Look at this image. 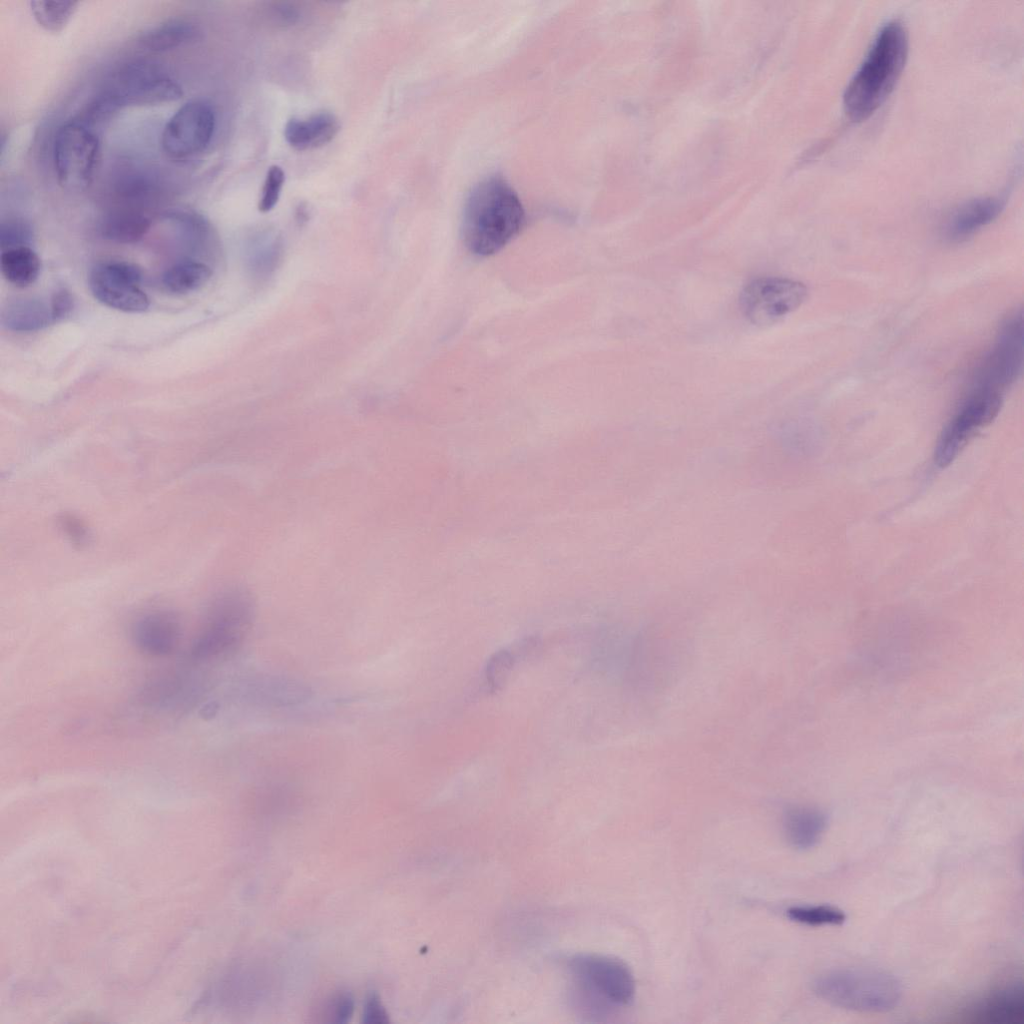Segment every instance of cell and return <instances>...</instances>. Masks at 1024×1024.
<instances>
[{"label":"cell","instance_id":"6da1fadb","mask_svg":"<svg viewBox=\"0 0 1024 1024\" xmlns=\"http://www.w3.org/2000/svg\"><path fill=\"white\" fill-rule=\"evenodd\" d=\"M525 222L521 201L498 175L476 184L464 206L462 233L465 245L476 255L488 256L501 250Z\"/></svg>","mask_w":1024,"mask_h":1024},{"label":"cell","instance_id":"7a4b0ae2","mask_svg":"<svg viewBox=\"0 0 1024 1024\" xmlns=\"http://www.w3.org/2000/svg\"><path fill=\"white\" fill-rule=\"evenodd\" d=\"M908 54L904 24L894 19L878 32L843 96L846 114L853 121L868 118L886 100L899 79Z\"/></svg>","mask_w":1024,"mask_h":1024},{"label":"cell","instance_id":"3957f363","mask_svg":"<svg viewBox=\"0 0 1024 1024\" xmlns=\"http://www.w3.org/2000/svg\"><path fill=\"white\" fill-rule=\"evenodd\" d=\"M814 991L834 1006L869 1013L893 1009L902 994L901 984L894 975L860 968L829 971L815 981Z\"/></svg>","mask_w":1024,"mask_h":1024},{"label":"cell","instance_id":"277c9868","mask_svg":"<svg viewBox=\"0 0 1024 1024\" xmlns=\"http://www.w3.org/2000/svg\"><path fill=\"white\" fill-rule=\"evenodd\" d=\"M568 970L580 996L598 1013L627 1007L634 999L633 974L620 960L579 955L569 960Z\"/></svg>","mask_w":1024,"mask_h":1024},{"label":"cell","instance_id":"5b68a950","mask_svg":"<svg viewBox=\"0 0 1024 1024\" xmlns=\"http://www.w3.org/2000/svg\"><path fill=\"white\" fill-rule=\"evenodd\" d=\"M183 94L179 83L158 65L143 60L120 66L99 94L116 111L129 106L171 102Z\"/></svg>","mask_w":1024,"mask_h":1024},{"label":"cell","instance_id":"8992f818","mask_svg":"<svg viewBox=\"0 0 1024 1024\" xmlns=\"http://www.w3.org/2000/svg\"><path fill=\"white\" fill-rule=\"evenodd\" d=\"M99 154V139L79 119L59 127L53 142V162L59 185L83 190L92 182Z\"/></svg>","mask_w":1024,"mask_h":1024},{"label":"cell","instance_id":"52a82bcc","mask_svg":"<svg viewBox=\"0 0 1024 1024\" xmlns=\"http://www.w3.org/2000/svg\"><path fill=\"white\" fill-rule=\"evenodd\" d=\"M252 613V603L243 593H232L221 598L194 640L192 656L207 660L234 651L250 627Z\"/></svg>","mask_w":1024,"mask_h":1024},{"label":"cell","instance_id":"ba28073f","mask_svg":"<svg viewBox=\"0 0 1024 1024\" xmlns=\"http://www.w3.org/2000/svg\"><path fill=\"white\" fill-rule=\"evenodd\" d=\"M1003 395L971 389L944 427L935 449L934 462L946 467L963 448L998 415Z\"/></svg>","mask_w":1024,"mask_h":1024},{"label":"cell","instance_id":"9c48e42d","mask_svg":"<svg viewBox=\"0 0 1024 1024\" xmlns=\"http://www.w3.org/2000/svg\"><path fill=\"white\" fill-rule=\"evenodd\" d=\"M1023 365V315L1015 311L1002 323L991 350L974 373L973 389L1004 396L1015 382Z\"/></svg>","mask_w":1024,"mask_h":1024},{"label":"cell","instance_id":"30bf717a","mask_svg":"<svg viewBox=\"0 0 1024 1024\" xmlns=\"http://www.w3.org/2000/svg\"><path fill=\"white\" fill-rule=\"evenodd\" d=\"M807 287L794 279L761 276L750 280L739 297L744 316L759 326L771 325L799 308L807 297Z\"/></svg>","mask_w":1024,"mask_h":1024},{"label":"cell","instance_id":"8fae6325","mask_svg":"<svg viewBox=\"0 0 1024 1024\" xmlns=\"http://www.w3.org/2000/svg\"><path fill=\"white\" fill-rule=\"evenodd\" d=\"M215 113L203 100H191L169 118L161 135V146L171 159L184 160L206 149L215 131Z\"/></svg>","mask_w":1024,"mask_h":1024},{"label":"cell","instance_id":"7c38bea8","mask_svg":"<svg viewBox=\"0 0 1024 1024\" xmlns=\"http://www.w3.org/2000/svg\"><path fill=\"white\" fill-rule=\"evenodd\" d=\"M142 270L128 261L111 260L96 264L89 275L93 296L102 304L123 312L147 310L149 298L140 288Z\"/></svg>","mask_w":1024,"mask_h":1024},{"label":"cell","instance_id":"4fadbf2b","mask_svg":"<svg viewBox=\"0 0 1024 1024\" xmlns=\"http://www.w3.org/2000/svg\"><path fill=\"white\" fill-rule=\"evenodd\" d=\"M960 1021L972 1024H1021L1024 1019V994L1021 986L1009 984L991 990L964 1008Z\"/></svg>","mask_w":1024,"mask_h":1024},{"label":"cell","instance_id":"5bb4252c","mask_svg":"<svg viewBox=\"0 0 1024 1024\" xmlns=\"http://www.w3.org/2000/svg\"><path fill=\"white\" fill-rule=\"evenodd\" d=\"M1002 196L979 197L962 203L947 217L944 235L950 241H962L991 223L1005 206Z\"/></svg>","mask_w":1024,"mask_h":1024},{"label":"cell","instance_id":"9a60e30c","mask_svg":"<svg viewBox=\"0 0 1024 1024\" xmlns=\"http://www.w3.org/2000/svg\"><path fill=\"white\" fill-rule=\"evenodd\" d=\"M132 637L136 646L144 653L163 656L175 649L180 637V627L172 614L152 612L136 621Z\"/></svg>","mask_w":1024,"mask_h":1024},{"label":"cell","instance_id":"2e32d148","mask_svg":"<svg viewBox=\"0 0 1024 1024\" xmlns=\"http://www.w3.org/2000/svg\"><path fill=\"white\" fill-rule=\"evenodd\" d=\"M340 129L338 119L331 113L320 112L306 118H292L284 128L287 143L304 151L329 143Z\"/></svg>","mask_w":1024,"mask_h":1024},{"label":"cell","instance_id":"e0dca14e","mask_svg":"<svg viewBox=\"0 0 1024 1024\" xmlns=\"http://www.w3.org/2000/svg\"><path fill=\"white\" fill-rule=\"evenodd\" d=\"M827 826L825 814L817 808L795 806L784 815L783 827L786 839L796 849L814 847L822 838Z\"/></svg>","mask_w":1024,"mask_h":1024},{"label":"cell","instance_id":"ac0fdd59","mask_svg":"<svg viewBox=\"0 0 1024 1024\" xmlns=\"http://www.w3.org/2000/svg\"><path fill=\"white\" fill-rule=\"evenodd\" d=\"M2 325L12 331H37L54 323L50 303L20 298L8 302L1 311Z\"/></svg>","mask_w":1024,"mask_h":1024},{"label":"cell","instance_id":"d6986e66","mask_svg":"<svg viewBox=\"0 0 1024 1024\" xmlns=\"http://www.w3.org/2000/svg\"><path fill=\"white\" fill-rule=\"evenodd\" d=\"M150 219L140 210L123 207L109 212L101 223L104 238L121 244L138 242L149 231Z\"/></svg>","mask_w":1024,"mask_h":1024},{"label":"cell","instance_id":"ffe728a7","mask_svg":"<svg viewBox=\"0 0 1024 1024\" xmlns=\"http://www.w3.org/2000/svg\"><path fill=\"white\" fill-rule=\"evenodd\" d=\"M199 26L187 19H172L147 30L140 38L145 49L166 52L197 40Z\"/></svg>","mask_w":1024,"mask_h":1024},{"label":"cell","instance_id":"44dd1931","mask_svg":"<svg viewBox=\"0 0 1024 1024\" xmlns=\"http://www.w3.org/2000/svg\"><path fill=\"white\" fill-rule=\"evenodd\" d=\"M0 262L3 276L20 288L33 284L41 269V261L31 247L2 251Z\"/></svg>","mask_w":1024,"mask_h":1024},{"label":"cell","instance_id":"7402d4cb","mask_svg":"<svg viewBox=\"0 0 1024 1024\" xmlns=\"http://www.w3.org/2000/svg\"><path fill=\"white\" fill-rule=\"evenodd\" d=\"M211 274L205 263L185 260L170 266L163 273L161 282L164 289L172 294H187L202 287Z\"/></svg>","mask_w":1024,"mask_h":1024},{"label":"cell","instance_id":"603a6c76","mask_svg":"<svg viewBox=\"0 0 1024 1024\" xmlns=\"http://www.w3.org/2000/svg\"><path fill=\"white\" fill-rule=\"evenodd\" d=\"M29 5L38 25L48 32L57 33L66 27L79 2L33 0Z\"/></svg>","mask_w":1024,"mask_h":1024},{"label":"cell","instance_id":"cb8c5ba5","mask_svg":"<svg viewBox=\"0 0 1024 1024\" xmlns=\"http://www.w3.org/2000/svg\"><path fill=\"white\" fill-rule=\"evenodd\" d=\"M787 916L807 926L841 925L846 920L842 910L829 905L793 906L787 910Z\"/></svg>","mask_w":1024,"mask_h":1024},{"label":"cell","instance_id":"d4e9b609","mask_svg":"<svg viewBox=\"0 0 1024 1024\" xmlns=\"http://www.w3.org/2000/svg\"><path fill=\"white\" fill-rule=\"evenodd\" d=\"M116 193L126 204L137 205L146 202L156 194V184L148 176L129 173L116 183Z\"/></svg>","mask_w":1024,"mask_h":1024},{"label":"cell","instance_id":"484cf974","mask_svg":"<svg viewBox=\"0 0 1024 1024\" xmlns=\"http://www.w3.org/2000/svg\"><path fill=\"white\" fill-rule=\"evenodd\" d=\"M515 656L509 649L495 652L487 661L484 676L491 691H497L506 683L515 663Z\"/></svg>","mask_w":1024,"mask_h":1024},{"label":"cell","instance_id":"4316f807","mask_svg":"<svg viewBox=\"0 0 1024 1024\" xmlns=\"http://www.w3.org/2000/svg\"><path fill=\"white\" fill-rule=\"evenodd\" d=\"M33 240L34 233L32 227L25 220L13 218L1 223V251L19 247H31Z\"/></svg>","mask_w":1024,"mask_h":1024},{"label":"cell","instance_id":"83f0119b","mask_svg":"<svg viewBox=\"0 0 1024 1024\" xmlns=\"http://www.w3.org/2000/svg\"><path fill=\"white\" fill-rule=\"evenodd\" d=\"M285 182V173L278 165L269 168L261 192L258 208L261 212H268L277 204L282 187Z\"/></svg>","mask_w":1024,"mask_h":1024},{"label":"cell","instance_id":"f1b7e54d","mask_svg":"<svg viewBox=\"0 0 1024 1024\" xmlns=\"http://www.w3.org/2000/svg\"><path fill=\"white\" fill-rule=\"evenodd\" d=\"M73 306L74 300L70 292L66 289L57 290L50 300L54 323L68 316L71 313Z\"/></svg>","mask_w":1024,"mask_h":1024},{"label":"cell","instance_id":"f546056e","mask_svg":"<svg viewBox=\"0 0 1024 1024\" xmlns=\"http://www.w3.org/2000/svg\"><path fill=\"white\" fill-rule=\"evenodd\" d=\"M352 1007L351 999L346 995L340 994L328 1003L327 1011L329 1016H333L337 1021H343L351 1015Z\"/></svg>","mask_w":1024,"mask_h":1024},{"label":"cell","instance_id":"4dcf8cb0","mask_svg":"<svg viewBox=\"0 0 1024 1024\" xmlns=\"http://www.w3.org/2000/svg\"><path fill=\"white\" fill-rule=\"evenodd\" d=\"M363 1017L365 1018L364 1021L369 1023H384L388 1021L385 1009L376 996H371L368 999Z\"/></svg>","mask_w":1024,"mask_h":1024}]
</instances>
